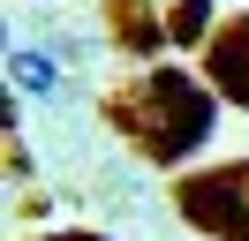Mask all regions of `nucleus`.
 <instances>
[{"instance_id": "obj_6", "label": "nucleus", "mask_w": 249, "mask_h": 241, "mask_svg": "<svg viewBox=\"0 0 249 241\" xmlns=\"http://www.w3.org/2000/svg\"><path fill=\"white\" fill-rule=\"evenodd\" d=\"M53 241H98V234H53Z\"/></svg>"}, {"instance_id": "obj_2", "label": "nucleus", "mask_w": 249, "mask_h": 241, "mask_svg": "<svg viewBox=\"0 0 249 241\" xmlns=\"http://www.w3.org/2000/svg\"><path fill=\"white\" fill-rule=\"evenodd\" d=\"M174 204H181V219L204 241H249V158L212 166V173H189L174 189Z\"/></svg>"}, {"instance_id": "obj_7", "label": "nucleus", "mask_w": 249, "mask_h": 241, "mask_svg": "<svg viewBox=\"0 0 249 241\" xmlns=\"http://www.w3.org/2000/svg\"><path fill=\"white\" fill-rule=\"evenodd\" d=\"M159 8H166V0H159Z\"/></svg>"}, {"instance_id": "obj_5", "label": "nucleus", "mask_w": 249, "mask_h": 241, "mask_svg": "<svg viewBox=\"0 0 249 241\" xmlns=\"http://www.w3.org/2000/svg\"><path fill=\"white\" fill-rule=\"evenodd\" d=\"M8 68H16V83L38 90V98H53V90H61V68H53V53H38V45H16V53H8Z\"/></svg>"}, {"instance_id": "obj_1", "label": "nucleus", "mask_w": 249, "mask_h": 241, "mask_svg": "<svg viewBox=\"0 0 249 241\" xmlns=\"http://www.w3.org/2000/svg\"><path fill=\"white\" fill-rule=\"evenodd\" d=\"M113 120H121V136L143 158L181 166L189 151L212 136V90H204L196 75H181V68H143L136 83L113 98Z\"/></svg>"}, {"instance_id": "obj_4", "label": "nucleus", "mask_w": 249, "mask_h": 241, "mask_svg": "<svg viewBox=\"0 0 249 241\" xmlns=\"http://www.w3.org/2000/svg\"><path fill=\"white\" fill-rule=\"evenodd\" d=\"M159 30H166L174 45H196L204 30H212V0H174V8H159Z\"/></svg>"}, {"instance_id": "obj_3", "label": "nucleus", "mask_w": 249, "mask_h": 241, "mask_svg": "<svg viewBox=\"0 0 249 241\" xmlns=\"http://www.w3.org/2000/svg\"><path fill=\"white\" fill-rule=\"evenodd\" d=\"M212 90L227 105H249V15H227L212 30Z\"/></svg>"}]
</instances>
